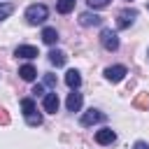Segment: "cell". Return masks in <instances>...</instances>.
<instances>
[{"instance_id": "cell-21", "label": "cell", "mask_w": 149, "mask_h": 149, "mask_svg": "<svg viewBox=\"0 0 149 149\" xmlns=\"http://www.w3.org/2000/svg\"><path fill=\"white\" fill-rule=\"evenodd\" d=\"M7 123H9V114L5 107H0V126H7Z\"/></svg>"}, {"instance_id": "cell-23", "label": "cell", "mask_w": 149, "mask_h": 149, "mask_svg": "<svg viewBox=\"0 0 149 149\" xmlns=\"http://www.w3.org/2000/svg\"><path fill=\"white\" fill-rule=\"evenodd\" d=\"M133 149H149V144H147V142H142V140H140V142H135V147H133Z\"/></svg>"}, {"instance_id": "cell-22", "label": "cell", "mask_w": 149, "mask_h": 149, "mask_svg": "<svg viewBox=\"0 0 149 149\" xmlns=\"http://www.w3.org/2000/svg\"><path fill=\"white\" fill-rule=\"evenodd\" d=\"M30 93H33V95H42V93H44V84H35Z\"/></svg>"}, {"instance_id": "cell-6", "label": "cell", "mask_w": 149, "mask_h": 149, "mask_svg": "<svg viewBox=\"0 0 149 149\" xmlns=\"http://www.w3.org/2000/svg\"><path fill=\"white\" fill-rule=\"evenodd\" d=\"M14 56L16 58H37L40 56V51H37V47H33V44H21V47H16L14 49Z\"/></svg>"}, {"instance_id": "cell-3", "label": "cell", "mask_w": 149, "mask_h": 149, "mask_svg": "<svg viewBox=\"0 0 149 149\" xmlns=\"http://www.w3.org/2000/svg\"><path fill=\"white\" fill-rule=\"evenodd\" d=\"M100 44H102L107 51H116V49H119V35H116V30L102 28V30H100Z\"/></svg>"}, {"instance_id": "cell-5", "label": "cell", "mask_w": 149, "mask_h": 149, "mask_svg": "<svg viewBox=\"0 0 149 149\" xmlns=\"http://www.w3.org/2000/svg\"><path fill=\"white\" fill-rule=\"evenodd\" d=\"M126 74H128L126 65H109V68H105V79H107V81H112V84L121 81Z\"/></svg>"}, {"instance_id": "cell-18", "label": "cell", "mask_w": 149, "mask_h": 149, "mask_svg": "<svg viewBox=\"0 0 149 149\" xmlns=\"http://www.w3.org/2000/svg\"><path fill=\"white\" fill-rule=\"evenodd\" d=\"M12 12H14V5H12V2H0V21L7 19Z\"/></svg>"}, {"instance_id": "cell-1", "label": "cell", "mask_w": 149, "mask_h": 149, "mask_svg": "<svg viewBox=\"0 0 149 149\" xmlns=\"http://www.w3.org/2000/svg\"><path fill=\"white\" fill-rule=\"evenodd\" d=\"M21 107H23L26 123H28V126H33V128H37V126L42 123V114L37 112V107H35V100H33V98H23V100H21Z\"/></svg>"}, {"instance_id": "cell-14", "label": "cell", "mask_w": 149, "mask_h": 149, "mask_svg": "<svg viewBox=\"0 0 149 149\" xmlns=\"http://www.w3.org/2000/svg\"><path fill=\"white\" fill-rule=\"evenodd\" d=\"M19 74H21V79L23 81H35V77H37V70L28 63V65H21L19 68Z\"/></svg>"}, {"instance_id": "cell-4", "label": "cell", "mask_w": 149, "mask_h": 149, "mask_svg": "<svg viewBox=\"0 0 149 149\" xmlns=\"http://www.w3.org/2000/svg\"><path fill=\"white\" fill-rule=\"evenodd\" d=\"M135 19H137V12H135V9H123V12H119V16H116V28H119V30H126V28H130V26L135 23Z\"/></svg>"}, {"instance_id": "cell-7", "label": "cell", "mask_w": 149, "mask_h": 149, "mask_svg": "<svg viewBox=\"0 0 149 149\" xmlns=\"http://www.w3.org/2000/svg\"><path fill=\"white\" fill-rule=\"evenodd\" d=\"M81 102H84V98H81V93H77V91H72V93H68V100H65V107H68V112H79V109H81Z\"/></svg>"}, {"instance_id": "cell-15", "label": "cell", "mask_w": 149, "mask_h": 149, "mask_svg": "<svg viewBox=\"0 0 149 149\" xmlns=\"http://www.w3.org/2000/svg\"><path fill=\"white\" fill-rule=\"evenodd\" d=\"M42 42H44V44H56V42H58V30L47 26V28L42 30Z\"/></svg>"}, {"instance_id": "cell-19", "label": "cell", "mask_w": 149, "mask_h": 149, "mask_svg": "<svg viewBox=\"0 0 149 149\" xmlns=\"http://www.w3.org/2000/svg\"><path fill=\"white\" fill-rule=\"evenodd\" d=\"M86 5H88L91 9H102V7L109 5V0H86Z\"/></svg>"}, {"instance_id": "cell-2", "label": "cell", "mask_w": 149, "mask_h": 149, "mask_svg": "<svg viewBox=\"0 0 149 149\" xmlns=\"http://www.w3.org/2000/svg\"><path fill=\"white\" fill-rule=\"evenodd\" d=\"M47 16H49V7H47V5H42V2H40V5L35 2V5H30V7L26 9V21H28L30 26L44 23V21H47Z\"/></svg>"}, {"instance_id": "cell-12", "label": "cell", "mask_w": 149, "mask_h": 149, "mask_svg": "<svg viewBox=\"0 0 149 149\" xmlns=\"http://www.w3.org/2000/svg\"><path fill=\"white\" fill-rule=\"evenodd\" d=\"M79 23L81 26H100L102 23V16L91 14V12H84V14H79Z\"/></svg>"}, {"instance_id": "cell-11", "label": "cell", "mask_w": 149, "mask_h": 149, "mask_svg": "<svg viewBox=\"0 0 149 149\" xmlns=\"http://www.w3.org/2000/svg\"><path fill=\"white\" fill-rule=\"evenodd\" d=\"M65 84H68L72 91H77V88L81 86V74H79L77 70H68V72H65Z\"/></svg>"}, {"instance_id": "cell-10", "label": "cell", "mask_w": 149, "mask_h": 149, "mask_svg": "<svg viewBox=\"0 0 149 149\" xmlns=\"http://www.w3.org/2000/svg\"><path fill=\"white\" fill-rule=\"evenodd\" d=\"M116 140V133L112 130V128H100L98 133H95V142L98 144H112Z\"/></svg>"}, {"instance_id": "cell-20", "label": "cell", "mask_w": 149, "mask_h": 149, "mask_svg": "<svg viewBox=\"0 0 149 149\" xmlns=\"http://www.w3.org/2000/svg\"><path fill=\"white\" fill-rule=\"evenodd\" d=\"M44 86H51V88H56V74H44Z\"/></svg>"}, {"instance_id": "cell-8", "label": "cell", "mask_w": 149, "mask_h": 149, "mask_svg": "<svg viewBox=\"0 0 149 149\" xmlns=\"http://www.w3.org/2000/svg\"><path fill=\"white\" fill-rule=\"evenodd\" d=\"M105 116H102V112L100 109H88V112H84L81 114V126H93V123H98V121H102Z\"/></svg>"}, {"instance_id": "cell-16", "label": "cell", "mask_w": 149, "mask_h": 149, "mask_svg": "<svg viewBox=\"0 0 149 149\" xmlns=\"http://www.w3.org/2000/svg\"><path fill=\"white\" fill-rule=\"evenodd\" d=\"M74 5H77V0H58L56 2V12L58 14H70L74 9Z\"/></svg>"}, {"instance_id": "cell-9", "label": "cell", "mask_w": 149, "mask_h": 149, "mask_svg": "<svg viewBox=\"0 0 149 149\" xmlns=\"http://www.w3.org/2000/svg\"><path fill=\"white\" fill-rule=\"evenodd\" d=\"M42 105H44V112H49V114H56V112H58V105H61V100H58V93H47Z\"/></svg>"}, {"instance_id": "cell-13", "label": "cell", "mask_w": 149, "mask_h": 149, "mask_svg": "<svg viewBox=\"0 0 149 149\" xmlns=\"http://www.w3.org/2000/svg\"><path fill=\"white\" fill-rule=\"evenodd\" d=\"M65 61H68V56H65L61 49H51V51H49V63H51V65L63 68V65H65Z\"/></svg>"}, {"instance_id": "cell-17", "label": "cell", "mask_w": 149, "mask_h": 149, "mask_svg": "<svg viewBox=\"0 0 149 149\" xmlns=\"http://www.w3.org/2000/svg\"><path fill=\"white\" fill-rule=\"evenodd\" d=\"M135 109H149V93H137V98L133 100Z\"/></svg>"}]
</instances>
